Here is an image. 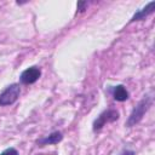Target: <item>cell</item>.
Listing matches in <instances>:
<instances>
[{
    "label": "cell",
    "instance_id": "obj_1",
    "mask_svg": "<svg viewBox=\"0 0 155 155\" xmlns=\"http://www.w3.org/2000/svg\"><path fill=\"white\" fill-rule=\"evenodd\" d=\"M151 103H153V98H151L150 96H145V97L136 105V108L132 110V113H131V115H130V117H128L126 125H127L128 127H131V126L138 124V122L142 120V117L144 116L145 111H147V110L149 109V107L151 105Z\"/></svg>",
    "mask_w": 155,
    "mask_h": 155
},
{
    "label": "cell",
    "instance_id": "obj_2",
    "mask_svg": "<svg viewBox=\"0 0 155 155\" xmlns=\"http://www.w3.org/2000/svg\"><path fill=\"white\" fill-rule=\"evenodd\" d=\"M21 93V87L18 84H12L7 86L1 93H0V107H6L10 104H13Z\"/></svg>",
    "mask_w": 155,
    "mask_h": 155
},
{
    "label": "cell",
    "instance_id": "obj_3",
    "mask_svg": "<svg viewBox=\"0 0 155 155\" xmlns=\"http://www.w3.org/2000/svg\"><path fill=\"white\" fill-rule=\"evenodd\" d=\"M119 119V111L114 110V109H108L105 111H103L93 122V131H99L105 124L108 122H113L115 120Z\"/></svg>",
    "mask_w": 155,
    "mask_h": 155
},
{
    "label": "cell",
    "instance_id": "obj_4",
    "mask_svg": "<svg viewBox=\"0 0 155 155\" xmlns=\"http://www.w3.org/2000/svg\"><path fill=\"white\" fill-rule=\"evenodd\" d=\"M41 75V71L38 67H30L28 69H25L21 76H19V80L22 84L24 85H29V84H34Z\"/></svg>",
    "mask_w": 155,
    "mask_h": 155
},
{
    "label": "cell",
    "instance_id": "obj_5",
    "mask_svg": "<svg viewBox=\"0 0 155 155\" xmlns=\"http://www.w3.org/2000/svg\"><path fill=\"white\" fill-rule=\"evenodd\" d=\"M113 96H114V99L117 101V102H124L128 98V92L127 90L125 88V86L122 85H117L114 87L113 90Z\"/></svg>",
    "mask_w": 155,
    "mask_h": 155
},
{
    "label": "cell",
    "instance_id": "obj_6",
    "mask_svg": "<svg viewBox=\"0 0 155 155\" xmlns=\"http://www.w3.org/2000/svg\"><path fill=\"white\" fill-rule=\"evenodd\" d=\"M154 6H155V2H154V1L149 2L148 6H145V7H144L143 10H140V11H138V12L132 17V21H139V19H143V18H145L147 16L151 15V13L154 12Z\"/></svg>",
    "mask_w": 155,
    "mask_h": 155
},
{
    "label": "cell",
    "instance_id": "obj_7",
    "mask_svg": "<svg viewBox=\"0 0 155 155\" xmlns=\"http://www.w3.org/2000/svg\"><path fill=\"white\" fill-rule=\"evenodd\" d=\"M62 138H63V136H62L61 132H53V133H51L48 137H46V138H44V139H40L39 143H40V144H56V143L61 142Z\"/></svg>",
    "mask_w": 155,
    "mask_h": 155
},
{
    "label": "cell",
    "instance_id": "obj_8",
    "mask_svg": "<svg viewBox=\"0 0 155 155\" xmlns=\"http://www.w3.org/2000/svg\"><path fill=\"white\" fill-rule=\"evenodd\" d=\"M0 155H18V151L15 148H8V149L4 150Z\"/></svg>",
    "mask_w": 155,
    "mask_h": 155
},
{
    "label": "cell",
    "instance_id": "obj_9",
    "mask_svg": "<svg viewBox=\"0 0 155 155\" xmlns=\"http://www.w3.org/2000/svg\"><path fill=\"white\" fill-rule=\"evenodd\" d=\"M86 5H87V4H86L85 1H80V2H78V10H79V11H84Z\"/></svg>",
    "mask_w": 155,
    "mask_h": 155
},
{
    "label": "cell",
    "instance_id": "obj_10",
    "mask_svg": "<svg viewBox=\"0 0 155 155\" xmlns=\"http://www.w3.org/2000/svg\"><path fill=\"white\" fill-rule=\"evenodd\" d=\"M119 155H134V151L133 150H124Z\"/></svg>",
    "mask_w": 155,
    "mask_h": 155
}]
</instances>
